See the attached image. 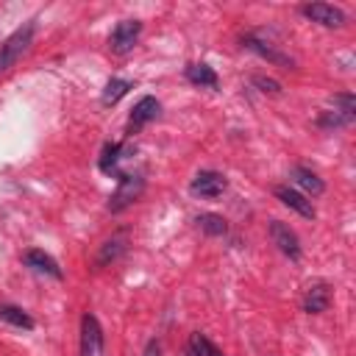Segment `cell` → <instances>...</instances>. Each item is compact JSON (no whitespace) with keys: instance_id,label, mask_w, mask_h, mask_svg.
<instances>
[{"instance_id":"1","label":"cell","mask_w":356,"mask_h":356,"mask_svg":"<svg viewBox=\"0 0 356 356\" xmlns=\"http://www.w3.org/2000/svg\"><path fill=\"white\" fill-rule=\"evenodd\" d=\"M31 39H33V22H25V25H19V28L0 44V72L11 70V67L22 58V53H25L28 44H31Z\"/></svg>"},{"instance_id":"2","label":"cell","mask_w":356,"mask_h":356,"mask_svg":"<svg viewBox=\"0 0 356 356\" xmlns=\"http://www.w3.org/2000/svg\"><path fill=\"white\" fill-rule=\"evenodd\" d=\"M142 189H145V178L142 175H120V184H117V189L108 197V211L128 209L142 195Z\"/></svg>"},{"instance_id":"3","label":"cell","mask_w":356,"mask_h":356,"mask_svg":"<svg viewBox=\"0 0 356 356\" xmlns=\"http://www.w3.org/2000/svg\"><path fill=\"white\" fill-rule=\"evenodd\" d=\"M139 33H142V22L139 19H122V22H117V28L108 33L111 53H117V56L131 53L134 44H136V39H139Z\"/></svg>"},{"instance_id":"4","label":"cell","mask_w":356,"mask_h":356,"mask_svg":"<svg viewBox=\"0 0 356 356\" xmlns=\"http://www.w3.org/2000/svg\"><path fill=\"white\" fill-rule=\"evenodd\" d=\"M78 356H103V328L95 314L81 317V348Z\"/></svg>"},{"instance_id":"5","label":"cell","mask_w":356,"mask_h":356,"mask_svg":"<svg viewBox=\"0 0 356 356\" xmlns=\"http://www.w3.org/2000/svg\"><path fill=\"white\" fill-rule=\"evenodd\" d=\"M270 239H273V245H275L286 259H292V261L300 259V242H298V234H295L286 222L273 220V222H270Z\"/></svg>"},{"instance_id":"6","label":"cell","mask_w":356,"mask_h":356,"mask_svg":"<svg viewBox=\"0 0 356 356\" xmlns=\"http://www.w3.org/2000/svg\"><path fill=\"white\" fill-rule=\"evenodd\" d=\"M225 186H228V181L214 170H200L189 184L192 195H197V197H220L225 192Z\"/></svg>"},{"instance_id":"7","label":"cell","mask_w":356,"mask_h":356,"mask_svg":"<svg viewBox=\"0 0 356 356\" xmlns=\"http://www.w3.org/2000/svg\"><path fill=\"white\" fill-rule=\"evenodd\" d=\"M300 14H303L306 19H312V22L325 25V28H339V25H345V14H342L339 8H334V6H328V3H309V6H300Z\"/></svg>"},{"instance_id":"8","label":"cell","mask_w":356,"mask_h":356,"mask_svg":"<svg viewBox=\"0 0 356 356\" xmlns=\"http://www.w3.org/2000/svg\"><path fill=\"white\" fill-rule=\"evenodd\" d=\"M275 197L284 203V206H289L292 211H298L300 217H306V220H314V206H312V200L306 197V195H300L298 189H292V186H278L275 189Z\"/></svg>"},{"instance_id":"9","label":"cell","mask_w":356,"mask_h":356,"mask_svg":"<svg viewBox=\"0 0 356 356\" xmlns=\"http://www.w3.org/2000/svg\"><path fill=\"white\" fill-rule=\"evenodd\" d=\"M242 44H245L248 50L259 53L261 58L273 61V64H281V67H292V58H289L286 53H278L275 47H270V42H264V39H259V36H253V33H248V36L242 39Z\"/></svg>"},{"instance_id":"10","label":"cell","mask_w":356,"mask_h":356,"mask_svg":"<svg viewBox=\"0 0 356 356\" xmlns=\"http://www.w3.org/2000/svg\"><path fill=\"white\" fill-rule=\"evenodd\" d=\"M328 303H331V289H328V284H312L309 289H306V295H303V312H309V314H320V312H325L328 309Z\"/></svg>"},{"instance_id":"11","label":"cell","mask_w":356,"mask_h":356,"mask_svg":"<svg viewBox=\"0 0 356 356\" xmlns=\"http://www.w3.org/2000/svg\"><path fill=\"white\" fill-rule=\"evenodd\" d=\"M159 108H161V106H159V100H156V97H150V95H147V97H142V100L131 108L128 125H131V128H142L145 122H150V120L159 114Z\"/></svg>"},{"instance_id":"12","label":"cell","mask_w":356,"mask_h":356,"mask_svg":"<svg viewBox=\"0 0 356 356\" xmlns=\"http://www.w3.org/2000/svg\"><path fill=\"white\" fill-rule=\"evenodd\" d=\"M292 181L306 192V195H323L325 192V184H323V178L317 175V172H312L309 167H292Z\"/></svg>"},{"instance_id":"13","label":"cell","mask_w":356,"mask_h":356,"mask_svg":"<svg viewBox=\"0 0 356 356\" xmlns=\"http://www.w3.org/2000/svg\"><path fill=\"white\" fill-rule=\"evenodd\" d=\"M125 242H128V236H125V231H120V234H114V236H108L103 245H100V253H97V259H95V264L97 267H106L108 261H114V259H120L122 256V250H125Z\"/></svg>"},{"instance_id":"14","label":"cell","mask_w":356,"mask_h":356,"mask_svg":"<svg viewBox=\"0 0 356 356\" xmlns=\"http://www.w3.org/2000/svg\"><path fill=\"white\" fill-rule=\"evenodd\" d=\"M25 264H28L31 270H36V273H47V275H53V278H61V267H58L56 259H53L50 253H44V250H28V253H25Z\"/></svg>"},{"instance_id":"15","label":"cell","mask_w":356,"mask_h":356,"mask_svg":"<svg viewBox=\"0 0 356 356\" xmlns=\"http://www.w3.org/2000/svg\"><path fill=\"white\" fill-rule=\"evenodd\" d=\"M186 78L192 83H197V86H209V89H217L220 86V78H217V72L209 64H189L186 67Z\"/></svg>"},{"instance_id":"16","label":"cell","mask_w":356,"mask_h":356,"mask_svg":"<svg viewBox=\"0 0 356 356\" xmlns=\"http://www.w3.org/2000/svg\"><path fill=\"white\" fill-rule=\"evenodd\" d=\"M0 320H3V323H8V325H14V328H25V331H31V328H33L31 314H28V312H22L19 306H11V303H0Z\"/></svg>"},{"instance_id":"17","label":"cell","mask_w":356,"mask_h":356,"mask_svg":"<svg viewBox=\"0 0 356 356\" xmlns=\"http://www.w3.org/2000/svg\"><path fill=\"white\" fill-rule=\"evenodd\" d=\"M131 86H134V83H131V81H125V78H111V81L106 83L103 95H100L103 106H114L122 95H128V89H131Z\"/></svg>"},{"instance_id":"18","label":"cell","mask_w":356,"mask_h":356,"mask_svg":"<svg viewBox=\"0 0 356 356\" xmlns=\"http://www.w3.org/2000/svg\"><path fill=\"white\" fill-rule=\"evenodd\" d=\"M122 153H125V145H120V142H111V145H106L103 147V156H100V170L103 172H117V161L122 159Z\"/></svg>"},{"instance_id":"19","label":"cell","mask_w":356,"mask_h":356,"mask_svg":"<svg viewBox=\"0 0 356 356\" xmlns=\"http://www.w3.org/2000/svg\"><path fill=\"white\" fill-rule=\"evenodd\" d=\"M195 222H197L200 231H206L209 236H225V231H228V225H225V220H222L220 214H197Z\"/></svg>"},{"instance_id":"20","label":"cell","mask_w":356,"mask_h":356,"mask_svg":"<svg viewBox=\"0 0 356 356\" xmlns=\"http://www.w3.org/2000/svg\"><path fill=\"white\" fill-rule=\"evenodd\" d=\"M189 356H222V350L217 345H211L203 334H192L189 337Z\"/></svg>"},{"instance_id":"21","label":"cell","mask_w":356,"mask_h":356,"mask_svg":"<svg viewBox=\"0 0 356 356\" xmlns=\"http://www.w3.org/2000/svg\"><path fill=\"white\" fill-rule=\"evenodd\" d=\"M350 122H353V117H350V114H342L339 108H334V111H323L320 120H317V125L325 128V131H331V128H345V125H350Z\"/></svg>"},{"instance_id":"22","label":"cell","mask_w":356,"mask_h":356,"mask_svg":"<svg viewBox=\"0 0 356 356\" xmlns=\"http://www.w3.org/2000/svg\"><path fill=\"white\" fill-rule=\"evenodd\" d=\"M253 83H256V86H261V92H270V95H278V92H281V83H278V81H273V78H261V75H256V78H253Z\"/></svg>"},{"instance_id":"23","label":"cell","mask_w":356,"mask_h":356,"mask_svg":"<svg viewBox=\"0 0 356 356\" xmlns=\"http://www.w3.org/2000/svg\"><path fill=\"white\" fill-rule=\"evenodd\" d=\"M142 356H161V345H159V339H150L147 345H145V353Z\"/></svg>"}]
</instances>
